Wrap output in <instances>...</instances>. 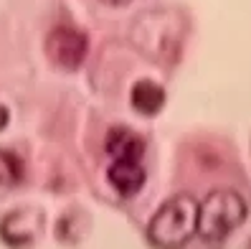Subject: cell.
I'll return each mask as SVG.
<instances>
[{"label": "cell", "instance_id": "obj_2", "mask_svg": "<svg viewBox=\"0 0 251 249\" xmlns=\"http://www.w3.org/2000/svg\"><path fill=\"white\" fill-rule=\"evenodd\" d=\"M249 219V206L241 194L231 188L211 191L198 203V237L205 242H224Z\"/></svg>", "mask_w": 251, "mask_h": 249}, {"label": "cell", "instance_id": "obj_1", "mask_svg": "<svg viewBox=\"0 0 251 249\" xmlns=\"http://www.w3.org/2000/svg\"><path fill=\"white\" fill-rule=\"evenodd\" d=\"M150 242L160 249H180L198 234V201L190 194H175L152 214Z\"/></svg>", "mask_w": 251, "mask_h": 249}, {"label": "cell", "instance_id": "obj_7", "mask_svg": "<svg viewBox=\"0 0 251 249\" xmlns=\"http://www.w3.org/2000/svg\"><path fill=\"white\" fill-rule=\"evenodd\" d=\"M23 160L10 150H0V186H16L23 181Z\"/></svg>", "mask_w": 251, "mask_h": 249}, {"label": "cell", "instance_id": "obj_4", "mask_svg": "<svg viewBox=\"0 0 251 249\" xmlns=\"http://www.w3.org/2000/svg\"><path fill=\"white\" fill-rule=\"evenodd\" d=\"M107 181L120 196L129 198L142 191L145 186V168L140 160H114L107 170Z\"/></svg>", "mask_w": 251, "mask_h": 249}, {"label": "cell", "instance_id": "obj_8", "mask_svg": "<svg viewBox=\"0 0 251 249\" xmlns=\"http://www.w3.org/2000/svg\"><path fill=\"white\" fill-rule=\"evenodd\" d=\"M8 122H10V112L0 105V133H3V130L8 127Z\"/></svg>", "mask_w": 251, "mask_h": 249}, {"label": "cell", "instance_id": "obj_5", "mask_svg": "<svg viewBox=\"0 0 251 249\" xmlns=\"http://www.w3.org/2000/svg\"><path fill=\"white\" fill-rule=\"evenodd\" d=\"M104 148L114 160H140L145 155V140L129 127H112Z\"/></svg>", "mask_w": 251, "mask_h": 249}, {"label": "cell", "instance_id": "obj_6", "mask_svg": "<svg viewBox=\"0 0 251 249\" xmlns=\"http://www.w3.org/2000/svg\"><path fill=\"white\" fill-rule=\"evenodd\" d=\"M165 99H168L165 89L152 79L135 82V86H132V92H129V105L145 117H155L162 107H165Z\"/></svg>", "mask_w": 251, "mask_h": 249}, {"label": "cell", "instance_id": "obj_3", "mask_svg": "<svg viewBox=\"0 0 251 249\" xmlns=\"http://www.w3.org/2000/svg\"><path fill=\"white\" fill-rule=\"evenodd\" d=\"M86 54H89V38L79 28L71 26H56L46 36V56L49 61L64 71H76Z\"/></svg>", "mask_w": 251, "mask_h": 249}, {"label": "cell", "instance_id": "obj_9", "mask_svg": "<svg viewBox=\"0 0 251 249\" xmlns=\"http://www.w3.org/2000/svg\"><path fill=\"white\" fill-rule=\"evenodd\" d=\"M101 3H104V5H127V3H132V0H101Z\"/></svg>", "mask_w": 251, "mask_h": 249}]
</instances>
